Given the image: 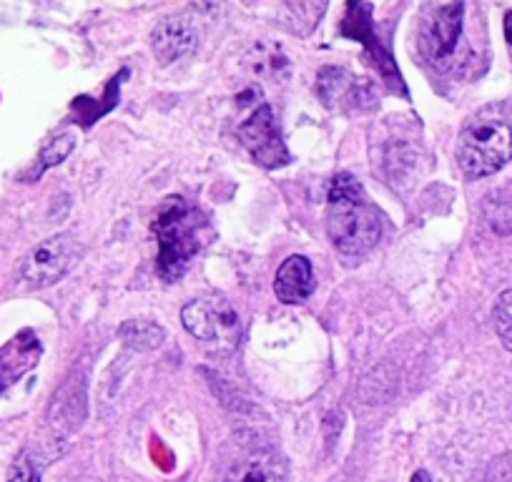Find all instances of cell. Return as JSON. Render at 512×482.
I'll list each match as a JSON object with an SVG mask.
<instances>
[{
    "label": "cell",
    "instance_id": "obj_6",
    "mask_svg": "<svg viewBox=\"0 0 512 482\" xmlns=\"http://www.w3.org/2000/svg\"><path fill=\"white\" fill-rule=\"evenodd\" d=\"M239 139L249 149V154L254 156V161H259L267 169H277V166H284L289 161V151L284 146L277 118H274L269 106L256 108L249 121L239 126Z\"/></svg>",
    "mask_w": 512,
    "mask_h": 482
},
{
    "label": "cell",
    "instance_id": "obj_16",
    "mask_svg": "<svg viewBox=\"0 0 512 482\" xmlns=\"http://www.w3.org/2000/svg\"><path fill=\"white\" fill-rule=\"evenodd\" d=\"M480 482H512V452L495 457L482 472Z\"/></svg>",
    "mask_w": 512,
    "mask_h": 482
},
{
    "label": "cell",
    "instance_id": "obj_2",
    "mask_svg": "<svg viewBox=\"0 0 512 482\" xmlns=\"http://www.w3.org/2000/svg\"><path fill=\"white\" fill-rule=\"evenodd\" d=\"M199 214L181 196H169L154 221L159 257L156 269L166 282H176L199 252Z\"/></svg>",
    "mask_w": 512,
    "mask_h": 482
},
{
    "label": "cell",
    "instance_id": "obj_4",
    "mask_svg": "<svg viewBox=\"0 0 512 482\" xmlns=\"http://www.w3.org/2000/svg\"><path fill=\"white\" fill-rule=\"evenodd\" d=\"M186 332L216 354L234 352L241 337L239 314L224 297H201L181 309Z\"/></svg>",
    "mask_w": 512,
    "mask_h": 482
},
{
    "label": "cell",
    "instance_id": "obj_9",
    "mask_svg": "<svg viewBox=\"0 0 512 482\" xmlns=\"http://www.w3.org/2000/svg\"><path fill=\"white\" fill-rule=\"evenodd\" d=\"M151 46L161 63H174L196 48V28L186 18H164L151 33Z\"/></svg>",
    "mask_w": 512,
    "mask_h": 482
},
{
    "label": "cell",
    "instance_id": "obj_17",
    "mask_svg": "<svg viewBox=\"0 0 512 482\" xmlns=\"http://www.w3.org/2000/svg\"><path fill=\"white\" fill-rule=\"evenodd\" d=\"M502 28H505L507 43H510V46H512V11L505 13V23H502Z\"/></svg>",
    "mask_w": 512,
    "mask_h": 482
},
{
    "label": "cell",
    "instance_id": "obj_11",
    "mask_svg": "<svg viewBox=\"0 0 512 482\" xmlns=\"http://www.w3.org/2000/svg\"><path fill=\"white\" fill-rule=\"evenodd\" d=\"M282 460L272 450H246L231 462L224 482H282Z\"/></svg>",
    "mask_w": 512,
    "mask_h": 482
},
{
    "label": "cell",
    "instance_id": "obj_12",
    "mask_svg": "<svg viewBox=\"0 0 512 482\" xmlns=\"http://www.w3.org/2000/svg\"><path fill=\"white\" fill-rule=\"evenodd\" d=\"M121 337L128 347L154 349L164 342V329L149 319H131L121 327Z\"/></svg>",
    "mask_w": 512,
    "mask_h": 482
},
{
    "label": "cell",
    "instance_id": "obj_18",
    "mask_svg": "<svg viewBox=\"0 0 512 482\" xmlns=\"http://www.w3.org/2000/svg\"><path fill=\"white\" fill-rule=\"evenodd\" d=\"M412 482H432V477H430V472L417 470L415 475H412Z\"/></svg>",
    "mask_w": 512,
    "mask_h": 482
},
{
    "label": "cell",
    "instance_id": "obj_15",
    "mask_svg": "<svg viewBox=\"0 0 512 482\" xmlns=\"http://www.w3.org/2000/svg\"><path fill=\"white\" fill-rule=\"evenodd\" d=\"M8 482H41V467L33 460L31 452L23 450L16 457V462L11 467V475H8Z\"/></svg>",
    "mask_w": 512,
    "mask_h": 482
},
{
    "label": "cell",
    "instance_id": "obj_3",
    "mask_svg": "<svg viewBox=\"0 0 512 482\" xmlns=\"http://www.w3.org/2000/svg\"><path fill=\"white\" fill-rule=\"evenodd\" d=\"M457 164L467 179H485L512 161V126L505 118L480 113L457 139Z\"/></svg>",
    "mask_w": 512,
    "mask_h": 482
},
{
    "label": "cell",
    "instance_id": "obj_10",
    "mask_svg": "<svg viewBox=\"0 0 512 482\" xmlns=\"http://www.w3.org/2000/svg\"><path fill=\"white\" fill-rule=\"evenodd\" d=\"M314 284L317 282H314L312 262L307 257H302V254H294V257L284 259L282 267L277 269L274 294L284 304H299L312 297Z\"/></svg>",
    "mask_w": 512,
    "mask_h": 482
},
{
    "label": "cell",
    "instance_id": "obj_1",
    "mask_svg": "<svg viewBox=\"0 0 512 482\" xmlns=\"http://www.w3.org/2000/svg\"><path fill=\"white\" fill-rule=\"evenodd\" d=\"M327 234L344 257H364L382 236V216L349 174H337L327 194Z\"/></svg>",
    "mask_w": 512,
    "mask_h": 482
},
{
    "label": "cell",
    "instance_id": "obj_7",
    "mask_svg": "<svg viewBox=\"0 0 512 482\" xmlns=\"http://www.w3.org/2000/svg\"><path fill=\"white\" fill-rule=\"evenodd\" d=\"M462 16H465L462 3H440V6L432 8V16H425V23H422V48L430 56V61H450L457 48V41H460Z\"/></svg>",
    "mask_w": 512,
    "mask_h": 482
},
{
    "label": "cell",
    "instance_id": "obj_8",
    "mask_svg": "<svg viewBox=\"0 0 512 482\" xmlns=\"http://www.w3.org/2000/svg\"><path fill=\"white\" fill-rule=\"evenodd\" d=\"M38 357H41V342L31 329L16 334L6 347H0V392H6L28 370H33Z\"/></svg>",
    "mask_w": 512,
    "mask_h": 482
},
{
    "label": "cell",
    "instance_id": "obj_13",
    "mask_svg": "<svg viewBox=\"0 0 512 482\" xmlns=\"http://www.w3.org/2000/svg\"><path fill=\"white\" fill-rule=\"evenodd\" d=\"M492 322H495L497 337L502 339L505 349L512 352V287L497 297L495 309H492Z\"/></svg>",
    "mask_w": 512,
    "mask_h": 482
},
{
    "label": "cell",
    "instance_id": "obj_14",
    "mask_svg": "<svg viewBox=\"0 0 512 482\" xmlns=\"http://www.w3.org/2000/svg\"><path fill=\"white\" fill-rule=\"evenodd\" d=\"M73 146H76V139H73V134L56 136V139H53L51 144H48L46 149H43V154H41V171L48 169V166H53V164H61V161L66 159L68 154H71Z\"/></svg>",
    "mask_w": 512,
    "mask_h": 482
},
{
    "label": "cell",
    "instance_id": "obj_5",
    "mask_svg": "<svg viewBox=\"0 0 512 482\" xmlns=\"http://www.w3.org/2000/svg\"><path fill=\"white\" fill-rule=\"evenodd\" d=\"M81 257V247L68 234L51 236V239L41 241L31 254L21 262L18 274L23 282L33 289L51 287V284L61 282L73 264Z\"/></svg>",
    "mask_w": 512,
    "mask_h": 482
}]
</instances>
